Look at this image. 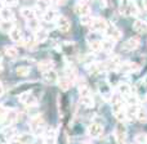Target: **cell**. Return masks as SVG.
<instances>
[{"label":"cell","mask_w":147,"mask_h":144,"mask_svg":"<svg viewBox=\"0 0 147 144\" xmlns=\"http://www.w3.org/2000/svg\"><path fill=\"white\" fill-rule=\"evenodd\" d=\"M115 43H116V41L112 40V39L105 38V40H102V50L107 52V53L112 52L114 50V48H115Z\"/></svg>","instance_id":"cell-22"},{"label":"cell","mask_w":147,"mask_h":144,"mask_svg":"<svg viewBox=\"0 0 147 144\" xmlns=\"http://www.w3.org/2000/svg\"><path fill=\"white\" fill-rule=\"evenodd\" d=\"M27 112L31 117H36L39 116V111H38V106H31V107H27Z\"/></svg>","instance_id":"cell-43"},{"label":"cell","mask_w":147,"mask_h":144,"mask_svg":"<svg viewBox=\"0 0 147 144\" xmlns=\"http://www.w3.org/2000/svg\"><path fill=\"white\" fill-rule=\"evenodd\" d=\"M146 99H147V96H146Z\"/></svg>","instance_id":"cell-52"},{"label":"cell","mask_w":147,"mask_h":144,"mask_svg":"<svg viewBox=\"0 0 147 144\" xmlns=\"http://www.w3.org/2000/svg\"><path fill=\"white\" fill-rule=\"evenodd\" d=\"M38 67H39V70H40L41 72H47V71H49V70H53L54 68V63L52 61H41V62H39V64H38Z\"/></svg>","instance_id":"cell-27"},{"label":"cell","mask_w":147,"mask_h":144,"mask_svg":"<svg viewBox=\"0 0 147 144\" xmlns=\"http://www.w3.org/2000/svg\"><path fill=\"white\" fill-rule=\"evenodd\" d=\"M18 120V112L12 111V109H7L5 107H3L1 109V121L4 126H10Z\"/></svg>","instance_id":"cell-1"},{"label":"cell","mask_w":147,"mask_h":144,"mask_svg":"<svg viewBox=\"0 0 147 144\" xmlns=\"http://www.w3.org/2000/svg\"><path fill=\"white\" fill-rule=\"evenodd\" d=\"M56 4H58V5H62V4H65V3L67 1V0H53Z\"/></svg>","instance_id":"cell-48"},{"label":"cell","mask_w":147,"mask_h":144,"mask_svg":"<svg viewBox=\"0 0 147 144\" xmlns=\"http://www.w3.org/2000/svg\"><path fill=\"white\" fill-rule=\"evenodd\" d=\"M140 44H141V41H140V39L138 38H130L129 40H127L124 43L123 48H124L127 52H133V50H136V49L140 46Z\"/></svg>","instance_id":"cell-15"},{"label":"cell","mask_w":147,"mask_h":144,"mask_svg":"<svg viewBox=\"0 0 147 144\" xmlns=\"http://www.w3.org/2000/svg\"><path fill=\"white\" fill-rule=\"evenodd\" d=\"M56 23H57V27H58V30L61 31V32H63V33L69 32L70 28H71V23H70L69 18L63 17V15H61Z\"/></svg>","instance_id":"cell-10"},{"label":"cell","mask_w":147,"mask_h":144,"mask_svg":"<svg viewBox=\"0 0 147 144\" xmlns=\"http://www.w3.org/2000/svg\"><path fill=\"white\" fill-rule=\"evenodd\" d=\"M117 91H119V94H121L123 96H128L132 94V88H130V85L128 82H120L119 85H117Z\"/></svg>","instance_id":"cell-23"},{"label":"cell","mask_w":147,"mask_h":144,"mask_svg":"<svg viewBox=\"0 0 147 144\" xmlns=\"http://www.w3.org/2000/svg\"><path fill=\"white\" fill-rule=\"evenodd\" d=\"M137 10L138 9H137V7H136L134 3H129V1L123 3V4L119 7V13L121 15H125V17L137 14Z\"/></svg>","instance_id":"cell-3"},{"label":"cell","mask_w":147,"mask_h":144,"mask_svg":"<svg viewBox=\"0 0 147 144\" xmlns=\"http://www.w3.org/2000/svg\"><path fill=\"white\" fill-rule=\"evenodd\" d=\"M115 139L119 144H124L125 139H127V129H125V125L123 122H119L115 127Z\"/></svg>","instance_id":"cell-4"},{"label":"cell","mask_w":147,"mask_h":144,"mask_svg":"<svg viewBox=\"0 0 147 144\" xmlns=\"http://www.w3.org/2000/svg\"><path fill=\"white\" fill-rule=\"evenodd\" d=\"M98 89H99V93H101L106 99L110 100V98L112 96V94H111V88H110L109 84L105 82V81H101L99 85H98Z\"/></svg>","instance_id":"cell-19"},{"label":"cell","mask_w":147,"mask_h":144,"mask_svg":"<svg viewBox=\"0 0 147 144\" xmlns=\"http://www.w3.org/2000/svg\"><path fill=\"white\" fill-rule=\"evenodd\" d=\"M65 72H66V75L69 78H71V80L74 81L76 77H78V73H76V68L74 66H71V64H67L66 67H65Z\"/></svg>","instance_id":"cell-32"},{"label":"cell","mask_w":147,"mask_h":144,"mask_svg":"<svg viewBox=\"0 0 147 144\" xmlns=\"http://www.w3.org/2000/svg\"><path fill=\"white\" fill-rule=\"evenodd\" d=\"M71 84H72V80L69 78L67 76H63V77H61L58 80V86L61 88V90H63V91L69 90V89L71 88Z\"/></svg>","instance_id":"cell-24"},{"label":"cell","mask_w":147,"mask_h":144,"mask_svg":"<svg viewBox=\"0 0 147 144\" xmlns=\"http://www.w3.org/2000/svg\"><path fill=\"white\" fill-rule=\"evenodd\" d=\"M45 144H56L54 137H47L45 138Z\"/></svg>","instance_id":"cell-46"},{"label":"cell","mask_w":147,"mask_h":144,"mask_svg":"<svg viewBox=\"0 0 147 144\" xmlns=\"http://www.w3.org/2000/svg\"><path fill=\"white\" fill-rule=\"evenodd\" d=\"M121 96H123L121 94H112V96L110 98V103H111L114 111H115V109L123 108V103H124V100H123Z\"/></svg>","instance_id":"cell-16"},{"label":"cell","mask_w":147,"mask_h":144,"mask_svg":"<svg viewBox=\"0 0 147 144\" xmlns=\"http://www.w3.org/2000/svg\"><path fill=\"white\" fill-rule=\"evenodd\" d=\"M8 144H22V143H21L20 142V140H14V139H13V140H10V143H8Z\"/></svg>","instance_id":"cell-49"},{"label":"cell","mask_w":147,"mask_h":144,"mask_svg":"<svg viewBox=\"0 0 147 144\" xmlns=\"http://www.w3.org/2000/svg\"><path fill=\"white\" fill-rule=\"evenodd\" d=\"M43 80L45 84L52 85V84H58L59 77L54 70H49V71H47V72H43Z\"/></svg>","instance_id":"cell-9"},{"label":"cell","mask_w":147,"mask_h":144,"mask_svg":"<svg viewBox=\"0 0 147 144\" xmlns=\"http://www.w3.org/2000/svg\"><path fill=\"white\" fill-rule=\"evenodd\" d=\"M14 27L16 26H14L13 21H1V32L9 33Z\"/></svg>","instance_id":"cell-31"},{"label":"cell","mask_w":147,"mask_h":144,"mask_svg":"<svg viewBox=\"0 0 147 144\" xmlns=\"http://www.w3.org/2000/svg\"><path fill=\"white\" fill-rule=\"evenodd\" d=\"M138 108H140V106H128V108H127V116H128V119H129V120L136 119V117H137Z\"/></svg>","instance_id":"cell-35"},{"label":"cell","mask_w":147,"mask_h":144,"mask_svg":"<svg viewBox=\"0 0 147 144\" xmlns=\"http://www.w3.org/2000/svg\"><path fill=\"white\" fill-rule=\"evenodd\" d=\"M4 53H5V56L10 59H16L18 57L17 49L13 48V46H7V48H4Z\"/></svg>","instance_id":"cell-33"},{"label":"cell","mask_w":147,"mask_h":144,"mask_svg":"<svg viewBox=\"0 0 147 144\" xmlns=\"http://www.w3.org/2000/svg\"><path fill=\"white\" fill-rule=\"evenodd\" d=\"M32 144H45V139H43V138L38 137V138H35V139H34Z\"/></svg>","instance_id":"cell-45"},{"label":"cell","mask_w":147,"mask_h":144,"mask_svg":"<svg viewBox=\"0 0 147 144\" xmlns=\"http://www.w3.org/2000/svg\"><path fill=\"white\" fill-rule=\"evenodd\" d=\"M30 127L34 134L39 135L43 131L44 127H45V121H44V119L39 115V116H36V117H32V120H31V122H30Z\"/></svg>","instance_id":"cell-2"},{"label":"cell","mask_w":147,"mask_h":144,"mask_svg":"<svg viewBox=\"0 0 147 144\" xmlns=\"http://www.w3.org/2000/svg\"><path fill=\"white\" fill-rule=\"evenodd\" d=\"M88 134H89V137L94 138V139L101 138L102 134H103V126H102V124H99V122L90 124L88 126Z\"/></svg>","instance_id":"cell-5"},{"label":"cell","mask_w":147,"mask_h":144,"mask_svg":"<svg viewBox=\"0 0 147 144\" xmlns=\"http://www.w3.org/2000/svg\"><path fill=\"white\" fill-rule=\"evenodd\" d=\"M27 27L30 28V30H32L34 32H35V31H38L39 28H40V22H39L36 18L28 19V21H27Z\"/></svg>","instance_id":"cell-37"},{"label":"cell","mask_w":147,"mask_h":144,"mask_svg":"<svg viewBox=\"0 0 147 144\" xmlns=\"http://www.w3.org/2000/svg\"><path fill=\"white\" fill-rule=\"evenodd\" d=\"M34 135H31V134H22L20 138H18V140H20L22 144H32L34 142Z\"/></svg>","instance_id":"cell-38"},{"label":"cell","mask_w":147,"mask_h":144,"mask_svg":"<svg viewBox=\"0 0 147 144\" xmlns=\"http://www.w3.org/2000/svg\"><path fill=\"white\" fill-rule=\"evenodd\" d=\"M143 9L147 12V0H145V3H143Z\"/></svg>","instance_id":"cell-50"},{"label":"cell","mask_w":147,"mask_h":144,"mask_svg":"<svg viewBox=\"0 0 147 144\" xmlns=\"http://www.w3.org/2000/svg\"><path fill=\"white\" fill-rule=\"evenodd\" d=\"M93 21H94V18L92 17L90 14H86V15H83V17L80 18V23L83 26H90L92 23H93Z\"/></svg>","instance_id":"cell-40"},{"label":"cell","mask_w":147,"mask_h":144,"mask_svg":"<svg viewBox=\"0 0 147 144\" xmlns=\"http://www.w3.org/2000/svg\"><path fill=\"white\" fill-rule=\"evenodd\" d=\"M1 134L3 137H4V139L7 140H13L16 138V135H17V129H16L14 126H4L1 130Z\"/></svg>","instance_id":"cell-14"},{"label":"cell","mask_w":147,"mask_h":144,"mask_svg":"<svg viewBox=\"0 0 147 144\" xmlns=\"http://www.w3.org/2000/svg\"><path fill=\"white\" fill-rule=\"evenodd\" d=\"M136 119L138 120L140 122H146L147 121V109L143 108V107H140L137 112V117Z\"/></svg>","instance_id":"cell-36"},{"label":"cell","mask_w":147,"mask_h":144,"mask_svg":"<svg viewBox=\"0 0 147 144\" xmlns=\"http://www.w3.org/2000/svg\"><path fill=\"white\" fill-rule=\"evenodd\" d=\"M114 116H115V119L117 120V122H124V121H127V120H128L127 111H124L123 108L115 109V111H114Z\"/></svg>","instance_id":"cell-29"},{"label":"cell","mask_w":147,"mask_h":144,"mask_svg":"<svg viewBox=\"0 0 147 144\" xmlns=\"http://www.w3.org/2000/svg\"><path fill=\"white\" fill-rule=\"evenodd\" d=\"M80 104L83 107H86V108H90V107L94 106V100L90 95H86V96H81L80 98Z\"/></svg>","instance_id":"cell-34"},{"label":"cell","mask_w":147,"mask_h":144,"mask_svg":"<svg viewBox=\"0 0 147 144\" xmlns=\"http://www.w3.org/2000/svg\"><path fill=\"white\" fill-rule=\"evenodd\" d=\"M116 70L121 73H132L137 70V64L133 62H121Z\"/></svg>","instance_id":"cell-13"},{"label":"cell","mask_w":147,"mask_h":144,"mask_svg":"<svg viewBox=\"0 0 147 144\" xmlns=\"http://www.w3.org/2000/svg\"><path fill=\"white\" fill-rule=\"evenodd\" d=\"M75 12L78 13L80 17H83V15H86V14H90V8H89V4L86 1H79L76 3L75 5Z\"/></svg>","instance_id":"cell-12"},{"label":"cell","mask_w":147,"mask_h":144,"mask_svg":"<svg viewBox=\"0 0 147 144\" xmlns=\"http://www.w3.org/2000/svg\"><path fill=\"white\" fill-rule=\"evenodd\" d=\"M34 39L36 40V43H44V41L48 39V31L44 30V28H39L38 31L34 32Z\"/></svg>","instance_id":"cell-21"},{"label":"cell","mask_w":147,"mask_h":144,"mask_svg":"<svg viewBox=\"0 0 147 144\" xmlns=\"http://www.w3.org/2000/svg\"><path fill=\"white\" fill-rule=\"evenodd\" d=\"M45 134H47V137H54V130H52V127H48L45 130Z\"/></svg>","instance_id":"cell-47"},{"label":"cell","mask_w":147,"mask_h":144,"mask_svg":"<svg viewBox=\"0 0 147 144\" xmlns=\"http://www.w3.org/2000/svg\"><path fill=\"white\" fill-rule=\"evenodd\" d=\"M133 30L137 33H140V35L146 33L147 32V23L142 19H136L134 23H133Z\"/></svg>","instance_id":"cell-17"},{"label":"cell","mask_w":147,"mask_h":144,"mask_svg":"<svg viewBox=\"0 0 147 144\" xmlns=\"http://www.w3.org/2000/svg\"><path fill=\"white\" fill-rule=\"evenodd\" d=\"M51 7V1L49 0H36V10L40 12H47Z\"/></svg>","instance_id":"cell-30"},{"label":"cell","mask_w":147,"mask_h":144,"mask_svg":"<svg viewBox=\"0 0 147 144\" xmlns=\"http://www.w3.org/2000/svg\"><path fill=\"white\" fill-rule=\"evenodd\" d=\"M105 38H110V39H112V40L117 41L121 39V32H120V30L117 27H115V26H112V25H109V27L105 31Z\"/></svg>","instance_id":"cell-8"},{"label":"cell","mask_w":147,"mask_h":144,"mask_svg":"<svg viewBox=\"0 0 147 144\" xmlns=\"http://www.w3.org/2000/svg\"><path fill=\"white\" fill-rule=\"evenodd\" d=\"M79 93H80V96L90 95V89L84 80H80V82H79Z\"/></svg>","instance_id":"cell-28"},{"label":"cell","mask_w":147,"mask_h":144,"mask_svg":"<svg viewBox=\"0 0 147 144\" xmlns=\"http://www.w3.org/2000/svg\"><path fill=\"white\" fill-rule=\"evenodd\" d=\"M88 46L92 52H94V53L102 52V41L101 40H96V39L88 38Z\"/></svg>","instance_id":"cell-20"},{"label":"cell","mask_w":147,"mask_h":144,"mask_svg":"<svg viewBox=\"0 0 147 144\" xmlns=\"http://www.w3.org/2000/svg\"><path fill=\"white\" fill-rule=\"evenodd\" d=\"M20 102L26 107H31V106H38V99L35 98V95H32L28 91H25L20 95Z\"/></svg>","instance_id":"cell-6"},{"label":"cell","mask_w":147,"mask_h":144,"mask_svg":"<svg viewBox=\"0 0 147 144\" xmlns=\"http://www.w3.org/2000/svg\"><path fill=\"white\" fill-rule=\"evenodd\" d=\"M81 144H92L90 142H84V143H81Z\"/></svg>","instance_id":"cell-51"},{"label":"cell","mask_w":147,"mask_h":144,"mask_svg":"<svg viewBox=\"0 0 147 144\" xmlns=\"http://www.w3.org/2000/svg\"><path fill=\"white\" fill-rule=\"evenodd\" d=\"M125 99H127V103L129 104V106H137V103H138V98L134 94H130V95L125 96Z\"/></svg>","instance_id":"cell-42"},{"label":"cell","mask_w":147,"mask_h":144,"mask_svg":"<svg viewBox=\"0 0 147 144\" xmlns=\"http://www.w3.org/2000/svg\"><path fill=\"white\" fill-rule=\"evenodd\" d=\"M17 1L18 0H3V5L4 7H14L16 4H17Z\"/></svg>","instance_id":"cell-44"},{"label":"cell","mask_w":147,"mask_h":144,"mask_svg":"<svg viewBox=\"0 0 147 144\" xmlns=\"http://www.w3.org/2000/svg\"><path fill=\"white\" fill-rule=\"evenodd\" d=\"M90 27H92V30L96 31V32H105L106 28L109 27V23H107V21L103 19V18H94Z\"/></svg>","instance_id":"cell-7"},{"label":"cell","mask_w":147,"mask_h":144,"mask_svg":"<svg viewBox=\"0 0 147 144\" xmlns=\"http://www.w3.org/2000/svg\"><path fill=\"white\" fill-rule=\"evenodd\" d=\"M59 17H61V15H59L58 13L56 12V10L51 9V8H49V9L47 10V12H44V13H43V21H44V22H47V23L57 22Z\"/></svg>","instance_id":"cell-11"},{"label":"cell","mask_w":147,"mask_h":144,"mask_svg":"<svg viewBox=\"0 0 147 144\" xmlns=\"http://www.w3.org/2000/svg\"><path fill=\"white\" fill-rule=\"evenodd\" d=\"M136 143L137 144H147V134L141 133V134L136 135Z\"/></svg>","instance_id":"cell-41"},{"label":"cell","mask_w":147,"mask_h":144,"mask_svg":"<svg viewBox=\"0 0 147 144\" xmlns=\"http://www.w3.org/2000/svg\"><path fill=\"white\" fill-rule=\"evenodd\" d=\"M13 10L10 7H4L3 5V9H1V21H13Z\"/></svg>","instance_id":"cell-25"},{"label":"cell","mask_w":147,"mask_h":144,"mask_svg":"<svg viewBox=\"0 0 147 144\" xmlns=\"http://www.w3.org/2000/svg\"><path fill=\"white\" fill-rule=\"evenodd\" d=\"M9 38H10V40H12V41L20 44L21 41L23 40V33H22V31H21V28L20 27H14L9 32Z\"/></svg>","instance_id":"cell-18"},{"label":"cell","mask_w":147,"mask_h":144,"mask_svg":"<svg viewBox=\"0 0 147 144\" xmlns=\"http://www.w3.org/2000/svg\"><path fill=\"white\" fill-rule=\"evenodd\" d=\"M21 15H22L26 21L32 19V18H36V10L32 9V8H23V9L21 10Z\"/></svg>","instance_id":"cell-26"},{"label":"cell","mask_w":147,"mask_h":144,"mask_svg":"<svg viewBox=\"0 0 147 144\" xmlns=\"http://www.w3.org/2000/svg\"><path fill=\"white\" fill-rule=\"evenodd\" d=\"M16 73H17V76H20V77H26V76L30 75V67H26V66L18 67V68L16 70Z\"/></svg>","instance_id":"cell-39"}]
</instances>
